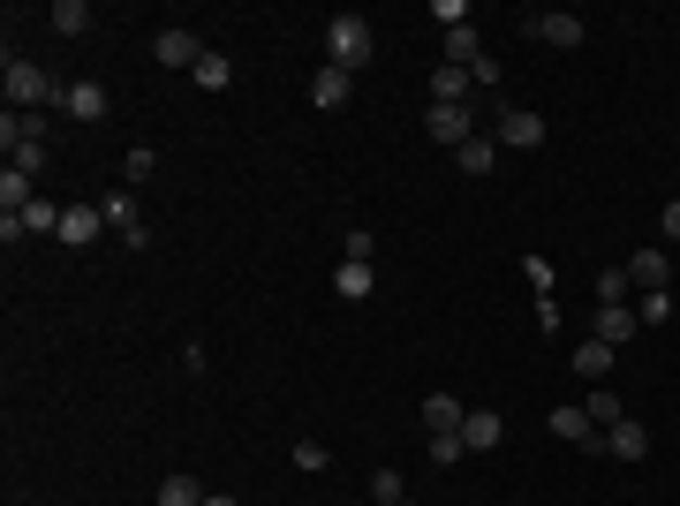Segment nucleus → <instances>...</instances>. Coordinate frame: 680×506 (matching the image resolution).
I'll list each match as a JSON object with an SVG mask.
<instances>
[{
  "mask_svg": "<svg viewBox=\"0 0 680 506\" xmlns=\"http://www.w3.org/2000/svg\"><path fill=\"white\" fill-rule=\"evenodd\" d=\"M38 106H61V84H53L38 61L8 53V114H38Z\"/></svg>",
  "mask_w": 680,
  "mask_h": 506,
  "instance_id": "1",
  "label": "nucleus"
},
{
  "mask_svg": "<svg viewBox=\"0 0 680 506\" xmlns=\"http://www.w3.org/2000/svg\"><path fill=\"white\" fill-rule=\"evenodd\" d=\"M370 53H378V30H370L363 15H333V23H326V61H333V68L355 76Z\"/></svg>",
  "mask_w": 680,
  "mask_h": 506,
  "instance_id": "2",
  "label": "nucleus"
},
{
  "mask_svg": "<svg viewBox=\"0 0 680 506\" xmlns=\"http://www.w3.org/2000/svg\"><path fill=\"white\" fill-rule=\"evenodd\" d=\"M99 212H106V235H122L129 250H144L152 235H144V219H137V189H106L99 197Z\"/></svg>",
  "mask_w": 680,
  "mask_h": 506,
  "instance_id": "3",
  "label": "nucleus"
},
{
  "mask_svg": "<svg viewBox=\"0 0 680 506\" xmlns=\"http://www.w3.org/2000/svg\"><path fill=\"white\" fill-rule=\"evenodd\" d=\"M61 114L68 122H106L114 114V91L106 84H61Z\"/></svg>",
  "mask_w": 680,
  "mask_h": 506,
  "instance_id": "4",
  "label": "nucleus"
},
{
  "mask_svg": "<svg viewBox=\"0 0 680 506\" xmlns=\"http://www.w3.org/2000/svg\"><path fill=\"white\" fill-rule=\"evenodd\" d=\"M552 439H559V446H590V454H605V431L590 423L582 401H575V408H552Z\"/></svg>",
  "mask_w": 680,
  "mask_h": 506,
  "instance_id": "5",
  "label": "nucleus"
},
{
  "mask_svg": "<svg viewBox=\"0 0 680 506\" xmlns=\"http://www.w3.org/2000/svg\"><path fill=\"white\" fill-rule=\"evenodd\" d=\"M500 144H507V152H537V144H544V114H537V106H507V114H500Z\"/></svg>",
  "mask_w": 680,
  "mask_h": 506,
  "instance_id": "6",
  "label": "nucleus"
},
{
  "mask_svg": "<svg viewBox=\"0 0 680 506\" xmlns=\"http://www.w3.org/2000/svg\"><path fill=\"white\" fill-rule=\"evenodd\" d=\"M635 333H643V318H635L628 303H597V318H590V340H605V347H628Z\"/></svg>",
  "mask_w": 680,
  "mask_h": 506,
  "instance_id": "7",
  "label": "nucleus"
},
{
  "mask_svg": "<svg viewBox=\"0 0 680 506\" xmlns=\"http://www.w3.org/2000/svg\"><path fill=\"white\" fill-rule=\"evenodd\" d=\"M424 129H431V144H454V152H462V144L477 137V114H469V106H431Z\"/></svg>",
  "mask_w": 680,
  "mask_h": 506,
  "instance_id": "8",
  "label": "nucleus"
},
{
  "mask_svg": "<svg viewBox=\"0 0 680 506\" xmlns=\"http://www.w3.org/2000/svg\"><path fill=\"white\" fill-rule=\"evenodd\" d=\"M99 235H106V212H99V204H68V212H61V242H68V250H91Z\"/></svg>",
  "mask_w": 680,
  "mask_h": 506,
  "instance_id": "9",
  "label": "nucleus"
},
{
  "mask_svg": "<svg viewBox=\"0 0 680 506\" xmlns=\"http://www.w3.org/2000/svg\"><path fill=\"white\" fill-rule=\"evenodd\" d=\"M628 280H635L643 295H658V288H673V257H666V250H635V257H628Z\"/></svg>",
  "mask_w": 680,
  "mask_h": 506,
  "instance_id": "10",
  "label": "nucleus"
},
{
  "mask_svg": "<svg viewBox=\"0 0 680 506\" xmlns=\"http://www.w3.org/2000/svg\"><path fill=\"white\" fill-rule=\"evenodd\" d=\"M152 53H160V68H197V61H204L197 30H160V38H152Z\"/></svg>",
  "mask_w": 680,
  "mask_h": 506,
  "instance_id": "11",
  "label": "nucleus"
},
{
  "mask_svg": "<svg viewBox=\"0 0 680 506\" xmlns=\"http://www.w3.org/2000/svg\"><path fill=\"white\" fill-rule=\"evenodd\" d=\"M348 99H355V76H348V68H333V61H326V68L311 76V106H326V114H333V106H348Z\"/></svg>",
  "mask_w": 680,
  "mask_h": 506,
  "instance_id": "12",
  "label": "nucleus"
},
{
  "mask_svg": "<svg viewBox=\"0 0 680 506\" xmlns=\"http://www.w3.org/2000/svg\"><path fill=\"white\" fill-rule=\"evenodd\" d=\"M469 91H477V76L454 68V61H439V76H431V106H469Z\"/></svg>",
  "mask_w": 680,
  "mask_h": 506,
  "instance_id": "13",
  "label": "nucleus"
},
{
  "mask_svg": "<svg viewBox=\"0 0 680 506\" xmlns=\"http://www.w3.org/2000/svg\"><path fill=\"white\" fill-rule=\"evenodd\" d=\"M529 30H537L544 46H559V53L582 46V15H567V8H559V15H529Z\"/></svg>",
  "mask_w": 680,
  "mask_h": 506,
  "instance_id": "14",
  "label": "nucleus"
},
{
  "mask_svg": "<svg viewBox=\"0 0 680 506\" xmlns=\"http://www.w3.org/2000/svg\"><path fill=\"white\" fill-rule=\"evenodd\" d=\"M605 454H620V461H643V454H651V431H643L635 416H620V423L605 431Z\"/></svg>",
  "mask_w": 680,
  "mask_h": 506,
  "instance_id": "15",
  "label": "nucleus"
},
{
  "mask_svg": "<svg viewBox=\"0 0 680 506\" xmlns=\"http://www.w3.org/2000/svg\"><path fill=\"white\" fill-rule=\"evenodd\" d=\"M30 204H38V174L8 167V174H0V212H15V219H23Z\"/></svg>",
  "mask_w": 680,
  "mask_h": 506,
  "instance_id": "16",
  "label": "nucleus"
},
{
  "mask_svg": "<svg viewBox=\"0 0 680 506\" xmlns=\"http://www.w3.org/2000/svg\"><path fill=\"white\" fill-rule=\"evenodd\" d=\"M500 431H507V423H500L492 408H469V416H462V446H469V454H484V446H500Z\"/></svg>",
  "mask_w": 680,
  "mask_h": 506,
  "instance_id": "17",
  "label": "nucleus"
},
{
  "mask_svg": "<svg viewBox=\"0 0 680 506\" xmlns=\"http://www.w3.org/2000/svg\"><path fill=\"white\" fill-rule=\"evenodd\" d=\"M462 416H469V408H462L454 393H431V401H424V431H431V439H439V431H462Z\"/></svg>",
  "mask_w": 680,
  "mask_h": 506,
  "instance_id": "18",
  "label": "nucleus"
},
{
  "mask_svg": "<svg viewBox=\"0 0 680 506\" xmlns=\"http://www.w3.org/2000/svg\"><path fill=\"white\" fill-rule=\"evenodd\" d=\"M46 23H53L61 38H84V30H91V8H84V0H53V8H46Z\"/></svg>",
  "mask_w": 680,
  "mask_h": 506,
  "instance_id": "19",
  "label": "nucleus"
},
{
  "mask_svg": "<svg viewBox=\"0 0 680 506\" xmlns=\"http://www.w3.org/2000/svg\"><path fill=\"white\" fill-rule=\"evenodd\" d=\"M189 76H197V91H227V84H235V61H227V53H212V46H204V61H197V68H189Z\"/></svg>",
  "mask_w": 680,
  "mask_h": 506,
  "instance_id": "20",
  "label": "nucleus"
},
{
  "mask_svg": "<svg viewBox=\"0 0 680 506\" xmlns=\"http://www.w3.org/2000/svg\"><path fill=\"white\" fill-rule=\"evenodd\" d=\"M605 370H613V347H605V340H575V378H590V385H597Z\"/></svg>",
  "mask_w": 680,
  "mask_h": 506,
  "instance_id": "21",
  "label": "nucleus"
},
{
  "mask_svg": "<svg viewBox=\"0 0 680 506\" xmlns=\"http://www.w3.org/2000/svg\"><path fill=\"white\" fill-rule=\"evenodd\" d=\"M333 288H340V303H370L378 273H370V265H340V273H333Z\"/></svg>",
  "mask_w": 680,
  "mask_h": 506,
  "instance_id": "22",
  "label": "nucleus"
},
{
  "mask_svg": "<svg viewBox=\"0 0 680 506\" xmlns=\"http://www.w3.org/2000/svg\"><path fill=\"white\" fill-rule=\"evenodd\" d=\"M446 61H454V68H477V61H484V38H477L469 23H462V30H446Z\"/></svg>",
  "mask_w": 680,
  "mask_h": 506,
  "instance_id": "23",
  "label": "nucleus"
},
{
  "mask_svg": "<svg viewBox=\"0 0 680 506\" xmlns=\"http://www.w3.org/2000/svg\"><path fill=\"white\" fill-rule=\"evenodd\" d=\"M152 506H204V492H197V477H181V469H174L167 484H160V499Z\"/></svg>",
  "mask_w": 680,
  "mask_h": 506,
  "instance_id": "24",
  "label": "nucleus"
},
{
  "mask_svg": "<svg viewBox=\"0 0 680 506\" xmlns=\"http://www.w3.org/2000/svg\"><path fill=\"white\" fill-rule=\"evenodd\" d=\"M61 212H68V204H46V197H38V204L23 212V235H61Z\"/></svg>",
  "mask_w": 680,
  "mask_h": 506,
  "instance_id": "25",
  "label": "nucleus"
},
{
  "mask_svg": "<svg viewBox=\"0 0 680 506\" xmlns=\"http://www.w3.org/2000/svg\"><path fill=\"white\" fill-rule=\"evenodd\" d=\"M582 408H590V423H597V431H613V423H620V401H613L605 385H590V393H582Z\"/></svg>",
  "mask_w": 680,
  "mask_h": 506,
  "instance_id": "26",
  "label": "nucleus"
},
{
  "mask_svg": "<svg viewBox=\"0 0 680 506\" xmlns=\"http://www.w3.org/2000/svg\"><path fill=\"white\" fill-rule=\"evenodd\" d=\"M628 288H635L628 265H605V273H597V303H628Z\"/></svg>",
  "mask_w": 680,
  "mask_h": 506,
  "instance_id": "27",
  "label": "nucleus"
},
{
  "mask_svg": "<svg viewBox=\"0 0 680 506\" xmlns=\"http://www.w3.org/2000/svg\"><path fill=\"white\" fill-rule=\"evenodd\" d=\"M454 160H462V174H492V144H484V137H469Z\"/></svg>",
  "mask_w": 680,
  "mask_h": 506,
  "instance_id": "28",
  "label": "nucleus"
},
{
  "mask_svg": "<svg viewBox=\"0 0 680 506\" xmlns=\"http://www.w3.org/2000/svg\"><path fill=\"white\" fill-rule=\"evenodd\" d=\"M462 454H469V446H462V431H439V439H431V461H439V469H454Z\"/></svg>",
  "mask_w": 680,
  "mask_h": 506,
  "instance_id": "29",
  "label": "nucleus"
},
{
  "mask_svg": "<svg viewBox=\"0 0 680 506\" xmlns=\"http://www.w3.org/2000/svg\"><path fill=\"white\" fill-rule=\"evenodd\" d=\"M340 250H348V265H370V250H378V242H370V227H348V242H340Z\"/></svg>",
  "mask_w": 680,
  "mask_h": 506,
  "instance_id": "30",
  "label": "nucleus"
},
{
  "mask_svg": "<svg viewBox=\"0 0 680 506\" xmlns=\"http://www.w3.org/2000/svg\"><path fill=\"white\" fill-rule=\"evenodd\" d=\"M521 280H529L537 295H552V257H521Z\"/></svg>",
  "mask_w": 680,
  "mask_h": 506,
  "instance_id": "31",
  "label": "nucleus"
},
{
  "mask_svg": "<svg viewBox=\"0 0 680 506\" xmlns=\"http://www.w3.org/2000/svg\"><path fill=\"white\" fill-rule=\"evenodd\" d=\"M643 326H658V318H673V288H658V295H643V311H635Z\"/></svg>",
  "mask_w": 680,
  "mask_h": 506,
  "instance_id": "32",
  "label": "nucleus"
},
{
  "mask_svg": "<svg viewBox=\"0 0 680 506\" xmlns=\"http://www.w3.org/2000/svg\"><path fill=\"white\" fill-rule=\"evenodd\" d=\"M378 499H408V492H401V469H378V477H370V506Z\"/></svg>",
  "mask_w": 680,
  "mask_h": 506,
  "instance_id": "33",
  "label": "nucleus"
},
{
  "mask_svg": "<svg viewBox=\"0 0 680 506\" xmlns=\"http://www.w3.org/2000/svg\"><path fill=\"white\" fill-rule=\"evenodd\" d=\"M122 167H129V181H152V167H160V152H144V144H129V160H122Z\"/></svg>",
  "mask_w": 680,
  "mask_h": 506,
  "instance_id": "34",
  "label": "nucleus"
},
{
  "mask_svg": "<svg viewBox=\"0 0 680 506\" xmlns=\"http://www.w3.org/2000/svg\"><path fill=\"white\" fill-rule=\"evenodd\" d=\"M8 167H23V174H38V167H46V144H15V152H8Z\"/></svg>",
  "mask_w": 680,
  "mask_h": 506,
  "instance_id": "35",
  "label": "nucleus"
},
{
  "mask_svg": "<svg viewBox=\"0 0 680 506\" xmlns=\"http://www.w3.org/2000/svg\"><path fill=\"white\" fill-rule=\"evenodd\" d=\"M658 227H666V242H680V197L666 204V212H658Z\"/></svg>",
  "mask_w": 680,
  "mask_h": 506,
  "instance_id": "36",
  "label": "nucleus"
},
{
  "mask_svg": "<svg viewBox=\"0 0 680 506\" xmlns=\"http://www.w3.org/2000/svg\"><path fill=\"white\" fill-rule=\"evenodd\" d=\"M204 506H242V499H227V492H204Z\"/></svg>",
  "mask_w": 680,
  "mask_h": 506,
  "instance_id": "37",
  "label": "nucleus"
},
{
  "mask_svg": "<svg viewBox=\"0 0 680 506\" xmlns=\"http://www.w3.org/2000/svg\"><path fill=\"white\" fill-rule=\"evenodd\" d=\"M378 506H408V499H378Z\"/></svg>",
  "mask_w": 680,
  "mask_h": 506,
  "instance_id": "38",
  "label": "nucleus"
}]
</instances>
